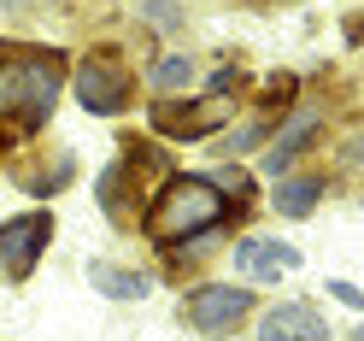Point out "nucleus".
<instances>
[{
    "instance_id": "nucleus-7",
    "label": "nucleus",
    "mask_w": 364,
    "mask_h": 341,
    "mask_svg": "<svg viewBox=\"0 0 364 341\" xmlns=\"http://www.w3.org/2000/svg\"><path fill=\"white\" fill-rule=\"evenodd\" d=\"M12 83H18V100L30 106V124H41L48 106H53V88H59V59L53 53H36V59H24L12 71Z\"/></svg>"
},
{
    "instance_id": "nucleus-1",
    "label": "nucleus",
    "mask_w": 364,
    "mask_h": 341,
    "mask_svg": "<svg viewBox=\"0 0 364 341\" xmlns=\"http://www.w3.org/2000/svg\"><path fill=\"white\" fill-rule=\"evenodd\" d=\"M141 218L165 247L194 241V236H218L223 230V194L212 189V177H176L153 200V212H141Z\"/></svg>"
},
{
    "instance_id": "nucleus-15",
    "label": "nucleus",
    "mask_w": 364,
    "mask_h": 341,
    "mask_svg": "<svg viewBox=\"0 0 364 341\" xmlns=\"http://www.w3.org/2000/svg\"><path fill=\"white\" fill-rule=\"evenodd\" d=\"M0 6H30V0H0Z\"/></svg>"
},
{
    "instance_id": "nucleus-9",
    "label": "nucleus",
    "mask_w": 364,
    "mask_h": 341,
    "mask_svg": "<svg viewBox=\"0 0 364 341\" xmlns=\"http://www.w3.org/2000/svg\"><path fill=\"white\" fill-rule=\"evenodd\" d=\"M88 277H95V288L106 294V300H147L153 294V283L141 277V271H118V265H88Z\"/></svg>"
},
{
    "instance_id": "nucleus-10",
    "label": "nucleus",
    "mask_w": 364,
    "mask_h": 341,
    "mask_svg": "<svg viewBox=\"0 0 364 341\" xmlns=\"http://www.w3.org/2000/svg\"><path fill=\"white\" fill-rule=\"evenodd\" d=\"M317 200H323V177H294V183H282L277 194H270V206H277L282 218H311Z\"/></svg>"
},
{
    "instance_id": "nucleus-2",
    "label": "nucleus",
    "mask_w": 364,
    "mask_h": 341,
    "mask_svg": "<svg viewBox=\"0 0 364 341\" xmlns=\"http://www.w3.org/2000/svg\"><path fill=\"white\" fill-rule=\"evenodd\" d=\"M53 241V212H18L0 224V277L6 283H30V271L41 265Z\"/></svg>"
},
{
    "instance_id": "nucleus-8",
    "label": "nucleus",
    "mask_w": 364,
    "mask_h": 341,
    "mask_svg": "<svg viewBox=\"0 0 364 341\" xmlns=\"http://www.w3.org/2000/svg\"><path fill=\"white\" fill-rule=\"evenodd\" d=\"M311 135H317V112H311V106H300V112H294V118L282 124V135H270V171H282L294 153H306Z\"/></svg>"
},
{
    "instance_id": "nucleus-4",
    "label": "nucleus",
    "mask_w": 364,
    "mask_h": 341,
    "mask_svg": "<svg viewBox=\"0 0 364 341\" xmlns=\"http://www.w3.org/2000/svg\"><path fill=\"white\" fill-rule=\"evenodd\" d=\"M77 100L95 112V118H112L118 106H129V77L106 59H82L77 65Z\"/></svg>"
},
{
    "instance_id": "nucleus-11",
    "label": "nucleus",
    "mask_w": 364,
    "mask_h": 341,
    "mask_svg": "<svg viewBox=\"0 0 364 341\" xmlns=\"http://www.w3.org/2000/svg\"><path fill=\"white\" fill-rule=\"evenodd\" d=\"M188 77H194V65L182 59V53H171V59H159V88H182Z\"/></svg>"
},
{
    "instance_id": "nucleus-5",
    "label": "nucleus",
    "mask_w": 364,
    "mask_h": 341,
    "mask_svg": "<svg viewBox=\"0 0 364 341\" xmlns=\"http://www.w3.org/2000/svg\"><path fill=\"white\" fill-rule=\"evenodd\" d=\"M259 341H329V324H323V312H317V306L282 300V306L259 312Z\"/></svg>"
},
{
    "instance_id": "nucleus-12",
    "label": "nucleus",
    "mask_w": 364,
    "mask_h": 341,
    "mask_svg": "<svg viewBox=\"0 0 364 341\" xmlns=\"http://www.w3.org/2000/svg\"><path fill=\"white\" fill-rule=\"evenodd\" d=\"M270 135V124H247V130H235V135H223V153H247V147H259Z\"/></svg>"
},
{
    "instance_id": "nucleus-6",
    "label": "nucleus",
    "mask_w": 364,
    "mask_h": 341,
    "mask_svg": "<svg viewBox=\"0 0 364 341\" xmlns=\"http://www.w3.org/2000/svg\"><path fill=\"white\" fill-rule=\"evenodd\" d=\"M235 265H241V277H253V283H277L282 271H294V265H300V253H294L288 241L247 236V241H235Z\"/></svg>"
},
{
    "instance_id": "nucleus-3",
    "label": "nucleus",
    "mask_w": 364,
    "mask_h": 341,
    "mask_svg": "<svg viewBox=\"0 0 364 341\" xmlns=\"http://www.w3.org/2000/svg\"><path fill=\"white\" fill-rule=\"evenodd\" d=\"M182 312H188V324L200 335H230L247 312H253V288L247 283H200L188 300H182Z\"/></svg>"
},
{
    "instance_id": "nucleus-13",
    "label": "nucleus",
    "mask_w": 364,
    "mask_h": 341,
    "mask_svg": "<svg viewBox=\"0 0 364 341\" xmlns=\"http://www.w3.org/2000/svg\"><path fill=\"white\" fill-rule=\"evenodd\" d=\"M323 288H329V294H335V300H341V306H353V312H358V306H364V294H358V288H353V283H347V277H335V283H323Z\"/></svg>"
},
{
    "instance_id": "nucleus-14",
    "label": "nucleus",
    "mask_w": 364,
    "mask_h": 341,
    "mask_svg": "<svg viewBox=\"0 0 364 341\" xmlns=\"http://www.w3.org/2000/svg\"><path fill=\"white\" fill-rule=\"evenodd\" d=\"M18 106V83H12V65H0V118Z\"/></svg>"
},
{
    "instance_id": "nucleus-16",
    "label": "nucleus",
    "mask_w": 364,
    "mask_h": 341,
    "mask_svg": "<svg viewBox=\"0 0 364 341\" xmlns=\"http://www.w3.org/2000/svg\"><path fill=\"white\" fill-rule=\"evenodd\" d=\"M0 53H6V48H0Z\"/></svg>"
}]
</instances>
